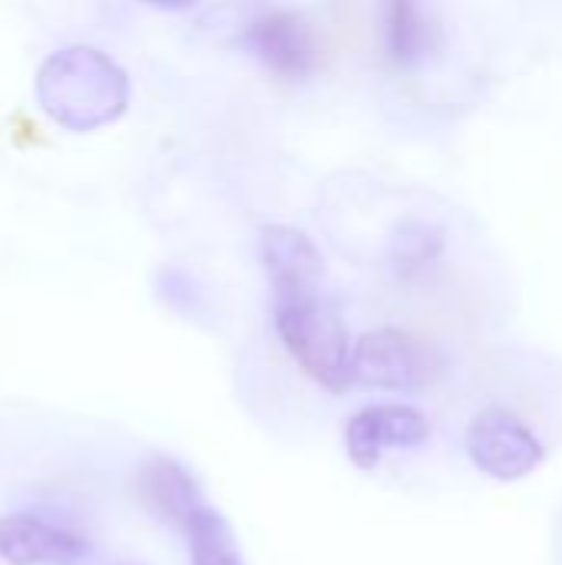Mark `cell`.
I'll use <instances>...</instances> for the list:
<instances>
[{
  "label": "cell",
  "mask_w": 562,
  "mask_h": 565,
  "mask_svg": "<svg viewBox=\"0 0 562 565\" xmlns=\"http://www.w3.org/2000/svg\"><path fill=\"white\" fill-rule=\"evenodd\" d=\"M36 103L70 132H96L129 109V76L96 46H66L40 63Z\"/></svg>",
  "instance_id": "1"
},
{
  "label": "cell",
  "mask_w": 562,
  "mask_h": 565,
  "mask_svg": "<svg viewBox=\"0 0 562 565\" xmlns=\"http://www.w3.org/2000/svg\"><path fill=\"white\" fill-rule=\"evenodd\" d=\"M272 321L288 358L325 391L344 394L351 387L354 341L344 318L325 305L321 295L272 301Z\"/></svg>",
  "instance_id": "2"
},
{
  "label": "cell",
  "mask_w": 562,
  "mask_h": 565,
  "mask_svg": "<svg viewBox=\"0 0 562 565\" xmlns=\"http://www.w3.org/2000/svg\"><path fill=\"white\" fill-rule=\"evenodd\" d=\"M464 447L470 463L497 483H520L533 477L547 460L543 440L507 407L480 411L467 424Z\"/></svg>",
  "instance_id": "3"
},
{
  "label": "cell",
  "mask_w": 562,
  "mask_h": 565,
  "mask_svg": "<svg viewBox=\"0 0 562 565\" xmlns=\"http://www.w3.org/2000/svg\"><path fill=\"white\" fill-rule=\"evenodd\" d=\"M431 381V354L401 328H378L354 341L351 384L368 391H417Z\"/></svg>",
  "instance_id": "4"
},
{
  "label": "cell",
  "mask_w": 562,
  "mask_h": 565,
  "mask_svg": "<svg viewBox=\"0 0 562 565\" xmlns=\"http://www.w3.org/2000/svg\"><path fill=\"white\" fill-rule=\"evenodd\" d=\"M238 46L248 50L262 66H268L275 76L282 79H308L321 56H318V43L308 30V23L291 13V10H265L255 20L245 23Z\"/></svg>",
  "instance_id": "5"
},
{
  "label": "cell",
  "mask_w": 562,
  "mask_h": 565,
  "mask_svg": "<svg viewBox=\"0 0 562 565\" xmlns=\"http://www.w3.org/2000/svg\"><path fill=\"white\" fill-rule=\"evenodd\" d=\"M262 265L272 281V301L321 295L325 258L318 245L291 225H265L258 232Z\"/></svg>",
  "instance_id": "6"
},
{
  "label": "cell",
  "mask_w": 562,
  "mask_h": 565,
  "mask_svg": "<svg viewBox=\"0 0 562 565\" xmlns=\"http://www.w3.org/2000/svg\"><path fill=\"white\" fill-rule=\"evenodd\" d=\"M86 553V540L66 526L30 513L0 516V559L7 565H76Z\"/></svg>",
  "instance_id": "7"
},
{
  "label": "cell",
  "mask_w": 562,
  "mask_h": 565,
  "mask_svg": "<svg viewBox=\"0 0 562 565\" xmlns=\"http://www.w3.org/2000/svg\"><path fill=\"white\" fill-rule=\"evenodd\" d=\"M136 497L156 520H162L166 526L179 533L189 523V516L205 503L199 480L176 457H166V454H152L149 460L139 463Z\"/></svg>",
  "instance_id": "8"
},
{
  "label": "cell",
  "mask_w": 562,
  "mask_h": 565,
  "mask_svg": "<svg viewBox=\"0 0 562 565\" xmlns=\"http://www.w3.org/2000/svg\"><path fill=\"white\" fill-rule=\"evenodd\" d=\"M185 546H189V565H248L232 523L209 503H202L189 523L182 526Z\"/></svg>",
  "instance_id": "9"
},
{
  "label": "cell",
  "mask_w": 562,
  "mask_h": 565,
  "mask_svg": "<svg viewBox=\"0 0 562 565\" xmlns=\"http://www.w3.org/2000/svg\"><path fill=\"white\" fill-rule=\"evenodd\" d=\"M384 50L394 63H417L431 50V23L421 0H381Z\"/></svg>",
  "instance_id": "10"
},
{
  "label": "cell",
  "mask_w": 562,
  "mask_h": 565,
  "mask_svg": "<svg viewBox=\"0 0 562 565\" xmlns=\"http://www.w3.org/2000/svg\"><path fill=\"white\" fill-rule=\"evenodd\" d=\"M444 228L431 225L424 218H407L397 225L394 238H391V265L401 275H414L427 265H434L444 252Z\"/></svg>",
  "instance_id": "11"
},
{
  "label": "cell",
  "mask_w": 562,
  "mask_h": 565,
  "mask_svg": "<svg viewBox=\"0 0 562 565\" xmlns=\"http://www.w3.org/2000/svg\"><path fill=\"white\" fill-rule=\"evenodd\" d=\"M374 424H378V437L384 444V450L401 447V450H414L424 447L431 440V420L407 404H374Z\"/></svg>",
  "instance_id": "12"
},
{
  "label": "cell",
  "mask_w": 562,
  "mask_h": 565,
  "mask_svg": "<svg viewBox=\"0 0 562 565\" xmlns=\"http://www.w3.org/2000/svg\"><path fill=\"white\" fill-rule=\"evenodd\" d=\"M344 450H348V460H351L358 470H364V473H371V470L381 467L384 444H381V437H378V424H374V411H371V407L358 411V414L348 420V427H344Z\"/></svg>",
  "instance_id": "13"
},
{
  "label": "cell",
  "mask_w": 562,
  "mask_h": 565,
  "mask_svg": "<svg viewBox=\"0 0 562 565\" xmlns=\"http://www.w3.org/2000/svg\"><path fill=\"white\" fill-rule=\"evenodd\" d=\"M149 7H159V10H192L199 0H142Z\"/></svg>",
  "instance_id": "14"
}]
</instances>
